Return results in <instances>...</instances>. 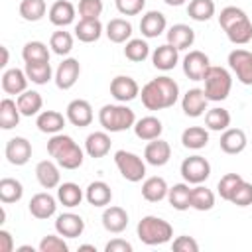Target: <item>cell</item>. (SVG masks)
Here are the masks:
<instances>
[{
  "label": "cell",
  "mask_w": 252,
  "mask_h": 252,
  "mask_svg": "<svg viewBox=\"0 0 252 252\" xmlns=\"http://www.w3.org/2000/svg\"><path fill=\"white\" fill-rule=\"evenodd\" d=\"M57 199H59V203H61L63 207L73 209V207H79V205H81V201H83V191H81V187H79L77 183L67 181V183H61V185L57 187Z\"/></svg>",
  "instance_id": "38"
},
{
  "label": "cell",
  "mask_w": 252,
  "mask_h": 252,
  "mask_svg": "<svg viewBox=\"0 0 252 252\" xmlns=\"http://www.w3.org/2000/svg\"><path fill=\"white\" fill-rule=\"evenodd\" d=\"M75 35L83 43H93L102 35V24L98 20H79L75 26Z\"/></svg>",
  "instance_id": "35"
},
{
  "label": "cell",
  "mask_w": 252,
  "mask_h": 252,
  "mask_svg": "<svg viewBox=\"0 0 252 252\" xmlns=\"http://www.w3.org/2000/svg\"><path fill=\"white\" fill-rule=\"evenodd\" d=\"M49 47L53 53L57 55H67L71 49H73V35L69 32H63V30H57L51 33L49 37Z\"/></svg>",
  "instance_id": "46"
},
{
  "label": "cell",
  "mask_w": 252,
  "mask_h": 252,
  "mask_svg": "<svg viewBox=\"0 0 252 252\" xmlns=\"http://www.w3.org/2000/svg\"><path fill=\"white\" fill-rule=\"evenodd\" d=\"M55 230L65 238H77L85 230V220L75 213H63L55 219Z\"/></svg>",
  "instance_id": "16"
},
{
  "label": "cell",
  "mask_w": 252,
  "mask_h": 252,
  "mask_svg": "<svg viewBox=\"0 0 252 252\" xmlns=\"http://www.w3.org/2000/svg\"><path fill=\"white\" fill-rule=\"evenodd\" d=\"M205 81V96L213 102H220L230 94L232 89V77L224 67L219 65H211L203 77Z\"/></svg>",
  "instance_id": "6"
},
{
  "label": "cell",
  "mask_w": 252,
  "mask_h": 252,
  "mask_svg": "<svg viewBox=\"0 0 252 252\" xmlns=\"http://www.w3.org/2000/svg\"><path fill=\"white\" fill-rule=\"evenodd\" d=\"M191 207L195 211H211L215 207V193L199 183L191 189Z\"/></svg>",
  "instance_id": "42"
},
{
  "label": "cell",
  "mask_w": 252,
  "mask_h": 252,
  "mask_svg": "<svg viewBox=\"0 0 252 252\" xmlns=\"http://www.w3.org/2000/svg\"><path fill=\"white\" fill-rule=\"evenodd\" d=\"M55 209H57L55 197H51L49 193H35L30 199V213H32V217H35L39 220L53 217Z\"/></svg>",
  "instance_id": "20"
},
{
  "label": "cell",
  "mask_w": 252,
  "mask_h": 252,
  "mask_svg": "<svg viewBox=\"0 0 252 252\" xmlns=\"http://www.w3.org/2000/svg\"><path fill=\"white\" fill-rule=\"evenodd\" d=\"M207 102H209V98L205 96V91L203 89H189L183 94V98H181V108H183V112L187 116L199 118V116L205 114Z\"/></svg>",
  "instance_id": "14"
},
{
  "label": "cell",
  "mask_w": 252,
  "mask_h": 252,
  "mask_svg": "<svg viewBox=\"0 0 252 252\" xmlns=\"http://www.w3.org/2000/svg\"><path fill=\"white\" fill-rule=\"evenodd\" d=\"M67 250H69V246L61 238V234L59 236L57 234H47L39 242V252H67Z\"/></svg>",
  "instance_id": "51"
},
{
  "label": "cell",
  "mask_w": 252,
  "mask_h": 252,
  "mask_svg": "<svg viewBox=\"0 0 252 252\" xmlns=\"http://www.w3.org/2000/svg\"><path fill=\"white\" fill-rule=\"evenodd\" d=\"M98 122L106 132H124L128 128H134L136 114L126 104H104L98 110Z\"/></svg>",
  "instance_id": "5"
},
{
  "label": "cell",
  "mask_w": 252,
  "mask_h": 252,
  "mask_svg": "<svg viewBox=\"0 0 252 252\" xmlns=\"http://www.w3.org/2000/svg\"><path fill=\"white\" fill-rule=\"evenodd\" d=\"M45 0H22L20 2V16L26 22H37L45 16Z\"/></svg>",
  "instance_id": "44"
},
{
  "label": "cell",
  "mask_w": 252,
  "mask_h": 252,
  "mask_svg": "<svg viewBox=\"0 0 252 252\" xmlns=\"http://www.w3.org/2000/svg\"><path fill=\"white\" fill-rule=\"evenodd\" d=\"M219 24L234 45H244L252 39V22L246 12L236 6L222 8L219 14Z\"/></svg>",
  "instance_id": "3"
},
{
  "label": "cell",
  "mask_w": 252,
  "mask_h": 252,
  "mask_svg": "<svg viewBox=\"0 0 252 252\" xmlns=\"http://www.w3.org/2000/svg\"><path fill=\"white\" fill-rule=\"evenodd\" d=\"M85 199L89 201V205L93 207H106L112 201V191L110 185L104 181H93L87 191H85Z\"/></svg>",
  "instance_id": "31"
},
{
  "label": "cell",
  "mask_w": 252,
  "mask_h": 252,
  "mask_svg": "<svg viewBox=\"0 0 252 252\" xmlns=\"http://www.w3.org/2000/svg\"><path fill=\"white\" fill-rule=\"evenodd\" d=\"M205 124L209 130H215V132H224L228 126H230V112L226 108H211L205 112Z\"/></svg>",
  "instance_id": "41"
},
{
  "label": "cell",
  "mask_w": 252,
  "mask_h": 252,
  "mask_svg": "<svg viewBox=\"0 0 252 252\" xmlns=\"http://www.w3.org/2000/svg\"><path fill=\"white\" fill-rule=\"evenodd\" d=\"M211 67L209 63V57L203 53V51H189L185 57H183V73L191 79V81H203L207 69Z\"/></svg>",
  "instance_id": "11"
},
{
  "label": "cell",
  "mask_w": 252,
  "mask_h": 252,
  "mask_svg": "<svg viewBox=\"0 0 252 252\" xmlns=\"http://www.w3.org/2000/svg\"><path fill=\"white\" fill-rule=\"evenodd\" d=\"M179 61V49H175L169 43H163L159 47H156V51L152 53V63L156 69L159 71H169L177 65Z\"/></svg>",
  "instance_id": "26"
},
{
  "label": "cell",
  "mask_w": 252,
  "mask_h": 252,
  "mask_svg": "<svg viewBox=\"0 0 252 252\" xmlns=\"http://www.w3.org/2000/svg\"><path fill=\"white\" fill-rule=\"evenodd\" d=\"M67 120L77 126V128H85L93 122V106L89 104V100L85 98H75L67 104Z\"/></svg>",
  "instance_id": "15"
},
{
  "label": "cell",
  "mask_w": 252,
  "mask_h": 252,
  "mask_svg": "<svg viewBox=\"0 0 252 252\" xmlns=\"http://www.w3.org/2000/svg\"><path fill=\"white\" fill-rule=\"evenodd\" d=\"M79 75H81V65H79V61H77L75 57H67V59H63V61L59 63V67H57L53 79H55L57 89L69 91L71 87H75Z\"/></svg>",
  "instance_id": "10"
},
{
  "label": "cell",
  "mask_w": 252,
  "mask_h": 252,
  "mask_svg": "<svg viewBox=\"0 0 252 252\" xmlns=\"http://www.w3.org/2000/svg\"><path fill=\"white\" fill-rule=\"evenodd\" d=\"M102 226H104V230H108L112 234L122 232L128 226V213L122 207H116V205L106 207L104 213H102Z\"/></svg>",
  "instance_id": "24"
},
{
  "label": "cell",
  "mask_w": 252,
  "mask_h": 252,
  "mask_svg": "<svg viewBox=\"0 0 252 252\" xmlns=\"http://www.w3.org/2000/svg\"><path fill=\"white\" fill-rule=\"evenodd\" d=\"M175 252H199V244L193 236H177L171 244Z\"/></svg>",
  "instance_id": "53"
},
{
  "label": "cell",
  "mask_w": 252,
  "mask_h": 252,
  "mask_svg": "<svg viewBox=\"0 0 252 252\" xmlns=\"http://www.w3.org/2000/svg\"><path fill=\"white\" fill-rule=\"evenodd\" d=\"M24 195V187L18 179L14 177H4L0 179V201L4 205H10V203H18Z\"/></svg>",
  "instance_id": "39"
},
{
  "label": "cell",
  "mask_w": 252,
  "mask_h": 252,
  "mask_svg": "<svg viewBox=\"0 0 252 252\" xmlns=\"http://www.w3.org/2000/svg\"><path fill=\"white\" fill-rule=\"evenodd\" d=\"M35 177L39 181V185L43 189H53V187H59V181H61V173H59V167H57V161H51V159H43L35 165Z\"/></svg>",
  "instance_id": "19"
},
{
  "label": "cell",
  "mask_w": 252,
  "mask_h": 252,
  "mask_svg": "<svg viewBox=\"0 0 252 252\" xmlns=\"http://www.w3.org/2000/svg\"><path fill=\"white\" fill-rule=\"evenodd\" d=\"M161 130H163V124L156 116H144V118L136 120V124H134V134L140 140H146V142L159 138L161 136Z\"/></svg>",
  "instance_id": "28"
},
{
  "label": "cell",
  "mask_w": 252,
  "mask_h": 252,
  "mask_svg": "<svg viewBox=\"0 0 252 252\" xmlns=\"http://www.w3.org/2000/svg\"><path fill=\"white\" fill-rule=\"evenodd\" d=\"M8 65V47H2V63L0 67H6Z\"/></svg>",
  "instance_id": "56"
},
{
  "label": "cell",
  "mask_w": 252,
  "mask_h": 252,
  "mask_svg": "<svg viewBox=\"0 0 252 252\" xmlns=\"http://www.w3.org/2000/svg\"><path fill=\"white\" fill-rule=\"evenodd\" d=\"M228 65L242 85H252V53L248 49H232L228 53Z\"/></svg>",
  "instance_id": "9"
},
{
  "label": "cell",
  "mask_w": 252,
  "mask_h": 252,
  "mask_svg": "<svg viewBox=\"0 0 252 252\" xmlns=\"http://www.w3.org/2000/svg\"><path fill=\"white\" fill-rule=\"evenodd\" d=\"M104 252H132V244L122 240V238H112L104 246Z\"/></svg>",
  "instance_id": "54"
},
{
  "label": "cell",
  "mask_w": 252,
  "mask_h": 252,
  "mask_svg": "<svg viewBox=\"0 0 252 252\" xmlns=\"http://www.w3.org/2000/svg\"><path fill=\"white\" fill-rule=\"evenodd\" d=\"M110 136L106 132H93L85 140V152L91 158H104L110 152Z\"/></svg>",
  "instance_id": "30"
},
{
  "label": "cell",
  "mask_w": 252,
  "mask_h": 252,
  "mask_svg": "<svg viewBox=\"0 0 252 252\" xmlns=\"http://www.w3.org/2000/svg\"><path fill=\"white\" fill-rule=\"evenodd\" d=\"M195 41V32L187 24H175L167 30V43L175 49H187Z\"/></svg>",
  "instance_id": "27"
},
{
  "label": "cell",
  "mask_w": 252,
  "mask_h": 252,
  "mask_svg": "<svg viewBox=\"0 0 252 252\" xmlns=\"http://www.w3.org/2000/svg\"><path fill=\"white\" fill-rule=\"evenodd\" d=\"M6 159L12 163V165H26L32 158V144L22 138V136H16V138H10L6 142Z\"/></svg>",
  "instance_id": "13"
},
{
  "label": "cell",
  "mask_w": 252,
  "mask_h": 252,
  "mask_svg": "<svg viewBox=\"0 0 252 252\" xmlns=\"http://www.w3.org/2000/svg\"><path fill=\"white\" fill-rule=\"evenodd\" d=\"M18 252H33V246H20Z\"/></svg>",
  "instance_id": "59"
},
{
  "label": "cell",
  "mask_w": 252,
  "mask_h": 252,
  "mask_svg": "<svg viewBox=\"0 0 252 252\" xmlns=\"http://www.w3.org/2000/svg\"><path fill=\"white\" fill-rule=\"evenodd\" d=\"M171 158V146L165 142V140H150V144L146 146L144 150V159L150 163V165H156V167H161L169 161Z\"/></svg>",
  "instance_id": "17"
},
{
  "label": "cell",
  "mask_w": 252,
  "mask_h": 252,
  "mask_svg": "<svg viewBox=\"0 0 252 252\" xmlns=\"http://www.w3.org/2000/svg\"><path fill=\"white\" fill-rule=\"evenodd\" d=\"M167 191H169V187H167L165 179L163 177H158V175L148 177L142 183V197L146 201H150V203H159L161 199L167 197Z\"/></svg>",
  "instance_id": "29"
},
{
  "label": "cell",
  "mask_w": 252,
  "mask_h": 252,
  "mask_svg": "<svg viewBox=\"0 0 252 252\" xmlns=\"http://www.w3.org/2000/svg\"><path fill=\"white\" fill-rule=\"evenodd\" d=\"M16 102H18V108H20L22 116L39 114V110L43 106V98H41V94L37 91H24L22 94H18Z\"/></svg>",
  "instance_id": "33"
},
{
  "label": "cell",
  "mask_w": 252,
  "mask_h": 252,
  "mask_svg": "<svg viewBox=\"0 0 252 252\" xmlns=\"http://www.w3.org/2000/svg\"><path fill=\"white\" fill-rule=\"evenodd\" d=\"M219 144H220V150L224 154H240V152H244L248 140H246L244 130H240V128H226L222 132Z\"/></svg>",
  "instance_id": "23"
},
{
  "label": "cell",
  "mask_w": 252,
  "mask_h": 252,
  "mask_svg": "<svg viewBox=\"0 0 252 252\" xmlns=\"http://www.w3.org/2000/svg\"><path fill=\"white\" fill-rule=\"evenodd\" d=\"M136 232H138V238L148 246H159V244H165L173 238L171 224L159 217H154V215L144 217L138 222Z\"/></svg>",
  "instance_id": "4"
},
{
  "label": "cell",
  "mask_w": 252,
  "mask_h": 252,
  "mask_svg": "<svg viewBox=\"0 0 252 252\" xmlns=\"http://www.w3.org/2000/svg\"><path fill=\"white\" fill-rule=\"evenodd\" d=\"M79 250H91V252H96V248H94L93 244H81Z\"/></svg>",
  "instance_id": "58"
},
{
  "label": "cell",
  "mask_w": 252,
  "mask_h": 252,
  "mask_svg": "<svg viewBox=\"0 0 252 252\" xmlns=\"http://www.w3.org/2000/svg\"><path fill=\"white\" fill-rule=\"evenodd\" d=\"M124 55H126V59H130L134 63H140L150 55V45L144 39H138V37L136 39H128L126 47H124Z\"/></svg>",
  "instance_id": "47"
},
{
  "label": "cell",
  "mask_w": 252,
  "mask_h": 252,
  "mask_svg": "<svg viewBox=\"0 0 252 252\" xmlns=\"http://www.w3.org/2000/svg\"><path fill=\"white\" fill-rule=\"evenodd\" d=\"M22 57H24L26 63L49 61V47L43 41H28L22 49Z\"/></svg>",
  "instance_id": "45"
},
{
  "label": "cell",
  "mask_w": 252,
  "mask_h": 252,
  "mask_svg": "<svg viewBox=\"0 0 252 252\" xmlns=\"http://www.w3.org/2000/svg\"><path fill=\"white\" fill-rule=\"evenodd\" d=\"M110 94L118 100V102H130L140 94V87L138 83L128 77V75H118L110 81Z\"/></svg>",
  "instance_id": "12"
},
{
  "label": "cell",
  "mask_w": 252,
  "mask_h": 252,
  "mask_svg": "<svg viewBox=\"0 0 252 252\" xmlns=\"http://www.w3.org/2000/svg\"><path fill=\"white\" fill-rule=\"evenodd\" d=\"M240 181H242L240 173H226V175H222L219 179V185H217V191H219L220 199L230 201V197H232V193H234V189L238 187Z\"/></svg>",
  "instance_id": "48"
},
{
  "label": "cell",
  "mask_w": 252,
  "mask_h": 252,
  "mask_svg": "<svg viewBox=\"0 0 252 252\" xmlns=\"http://www.w3.org/2000/svg\"><path fill=\"white\" fill-rule=\"evenodd\" d=\"M14 250V238L8 230H0V252H12Z\"/></svg>",
  "instance_id": "55"
},
{
  "label": "cell",
  "mask_w": 252,
  "mask_h": 252,
  "mask_svg": "<svg viewBox=\"0 0 252 252\" xmlns=\"http://www.w3.org/2000/svg\"><path fill=\"white\" fill-rule=\"evenodd\" d=\"M132 35V24L124 18H112L106 24V37L112 43H126Z\"/></svg>",
  "instance_id": "32"
},
{
  "label": "cell",
  "mask_w": 252,
  "mask_h": 252,
  "mask_svg": "<svg viewBox=\"0 0 252 252\" xmlns=\"http://www.w3.org/2000/svg\"><path fill=\"white\" fill-rule=\"evenodd\" d=\"M114 163L118 167V171L122 173V177L126 181H132V183H138L146 177V163L140 156L132 154V152H126V150H118L114 154Z\"/></svg>",
  "instance_id": "7"
},
{
  "label": "cell",
  "mask_w": 252,
  "mask_h": 252,
  "mask_svg": "<svg viewBox=\"0 0 252 252\" xmlns=\"http://www.w3.org/2000/svg\"><path fill=\"white\" fill-rule=\"evenodd\" d=\"M47 154L53 158V161H57L59 167L69 171L79 169L85 159V154L79 144L67 134H53L47 142Z\"/></svg>",
  "instance_id": "2"
},
{
  "label": "cell",
  "mask_w": 252,
  "mask_h": 252,
  "mask_svg": "<svg viewBox=\"0 0 252 252\" xmlns=\"http://www.w3.org/2000/svg\"><path fill=\"white\" fill-rule=\"evenodd\" d=\"M187 14L195 22H207L215 16V2L213 0H191L187 6Z\"/></svg>",
  "instance_id": "43"
},
{
  "label": "cell",
  "mask_w": 252,
  "mask_h": 252,
  "mask_svg": "<svg viewBox=\"0 0 252 252\" xmlns=\"http://www.w3.org/2000/svg\"><path fill=\"white\" fill-rule=\"evenodd\" d=\"M209 142V132L203 126H189L181 134V144L189 150H201Z\"/></svg>",
  "instance_id": "37"
},
{
  "label": "cell",
  "mask_w": 252,
  "mask_h": 252,
  "mask_svg": "<svg viewBox=\"0 0 252 252\" xmlns=\"http://www.w3.org/2000/svg\"><path fill=\"white\" fill-rule=\"evenodd\" d=\"M142 104L148 108V110H163V108H169L177 102L179 98V85L163 75V77H156L152 81H148L144 87H142Z\"/></svg>",
  "instance_id": "1"
},
{
  "label": "cell",
  "mask_w": 252,
  "mask_h": 252,
  "mask_svg": "<svg viewBox=\"0 0 252 252\" xmlns=\"http://www.w3.org/2000/svg\"><path fill=\"white\" fill-rule=\"evenodd\" d=\"M167 6H181V4H185V0H163Z\"/></svg>",
  "instance_id": "57"
},
{
  "label": "cell",
  "mask_w": 252,
  "mask_h": 252,
  "mask_svg": "<svg viewBox=\"0 0 252 252\" xmlns=\"http://www.w3.org/2000/svg\"><path fill=\"white\" fill-rule=\"evenodd\" d=\"M230 203L236 205V207H248V205H252V183H248V181L242 179L238 183V187L234 189V193L230 197Z\"/></svg>",
  "instance_id": "49"
},
{
  "label": "cell",
  "mask_w": 252,
  "mask_h": 252,
  "mask_svg": "<svg viewBox=\"0 0 252 252\" xmlns=\"http://www.w3.org/2000/svg\"><path fill=\"white\" fill-rule=\"evenodd\" d=\"M114 4L122 16H136L144 10L146 0H114Z\"/></svg>",
  "instance_id": "52"
},
{
  "label": "cell",
  "mask_w": 252,
  "mask_h": 252,
  "mask_svg": "<svg viewBox=\"0 0 252 252\" xmlns=\"http://www.w3.org/2000/svg\"><path fill=\"white\" fill-rule=\"evenodd\" d=\"M65 120H67V116H63V114L57 112V110H43V112L37 114L35 126H37L39 132L53 136V134H59V132L63 130Z\"/></svg>",
  "instance_id": "22"
},
{
  "label": "cell",
  "mask_w": 252,
  "mask_h": 252,
  "mask_svg": "<svg viewBox=\"0 0 252 252\" xmlns=\"http://www.w3.org/2000/svg\"><path fill=\"white\" fill-rule=\"evenodd\" d=\"M102 0H79V16L81 20H98L102 14Z\"/></svg>",
  "instance_id": "50"
},
{
  "label": "cell",
  "mask_w": 252,
  "mask_h": 252,
  "mask_svg": "<svg viewBox=\"0 0 252 252\" xmlns=\"http://www.w3.org/2000/svg\"><path fill=\"white\" fill-rule=\"evenodd\" d=\"M20 108L18 102L12 98H2L0 102V128L2 130H12L20 124Z\"/></svg>",
  "instance_id": "34"
},
{
  "label": "cell",
  "mask_w": 252,
  "mask_h": 252,
  "mask_svg": "<svg viewBox=\"0 0 252 252\" xmlns=\"http://www.w3.org/2000/svg\"><path fill=\"white\" fill-rule=\"evenodd\" d=\"M167 201L175 211H187L191 207V189L187 183H175L167 191Z\"/></svg>",
  "instance_id": "36"
},
{
  "label": "cell",
  "mask_w": 252,
  "mask_h": 252,
  "mask_svg": "<svg viewBox=\"0 0 252 252\" xmlns=\"http://www.w3.org/2000/svg\"><path fill=\"white\" fill-rule=\"evenodd\" d=\"M75 20V6L69 0H57L49 8V22L57 28H65Z\"/></svg>",
  "instance_id": "25"
},
{
  "label": "cell",
  "mask_w": 252,
  "mask_h": 252,
  "mask_svg": "<svg viewBox=\"0 0 252 252\" xmlns=\"http://www.w3.org/2000/svg\"><path fill=\"white\" fill-rule=\"evenodd\" d=\"M24 71H26L28 79H30L32 83H35V85H45V83L51 79V75H53L49 61H33V63H26V69H24Z\"/></svg>",
  "instance_id": "40"
},
{
  "label": "cell",
  "mask_w": 252,
  "mask_h": 252,
  "mask_svg": "<svg viewBox=\"0 0 252 252\" xmlns=\"http://www.w3.org/2000/svg\"><path fill=\"white\" fill-rule=\"evenodd\" d=\"M181 175L187 183H203L211 175V163L203 156H189L181 163Z\"/></svg>",
  "instance_id": "8"
},
{
  "label": "cell",
  "mask_w": 252,
  "mask_h": 252,
  "mask_svg": "<svg viewBox=\"0 0 252 252\" xmlns=\"http://www.w3.org/2000/svg\"><path fill=\"white\" fill-rule=\"evenodd\" d=\"M28 75L22 69H8L2 75V89L6 94H22L24 91H28Z\"/></svg>",
  "instance_id": "21"
},
{
  "label": "cell",
  "mask_w": 252,
  "mask_h": 252,
  "mask_svg": "<svg viewBox=\"0 0 252 252\" xmlns=\"http://www.w3.org/2000/svg\"><path fill=\"white\" fill-rule=\"evenodd\" d=\"M165 26H167V20H165V16H163L161 12H158V10L146 12V14L142 16V20H140V32H142V35L148 37V39L161 35V33L165 32Z\"/></svg>",
  "instance_id": "18"
}]
</instances>
